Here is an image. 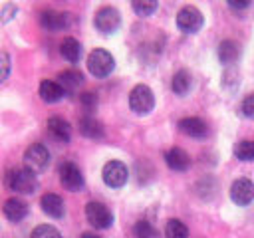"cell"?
<instances>
[{"instance_id":"obj_27","label":"cell","mask_w":254,"mask_h":238,"mask_svg":"<svg viewBox=\"0 0 254 238\" xmlns=\"http://www.w3.org/2000/svg\"><path fill=\"white\" fill-rule=\"evenodd\" d=\"M131 8L139 14V16H151L157 10V2L155 0H135L131 4Z\"/></svg>"},{"instance_id":"obj_32","label":"cell","mask_w":254,"mask_h":238,"mask_svg":"<svg viewBox=\"0 0 254 238\" xmlns=\"http://www.w3.org/2000/svg\"><path fill=\"white\" fill-rule=\"evenodd\" d=\"M228 6L234 8V10H242V8H248L250 6V0H230Z\"/></svg>"},{"instance_id":"obj_6","label":"cell","mask_w":254,"mask_h":238,"mask_svg":"<svg viewBox=\"0 0 254 238\" xmlns=\"http://www.w3.org/2000/svg\"><path fill=\"white\" fill-rule=\"evenodd\" d=\"M202 22H204V18H202L200 10L194 8V6H183V8L179 10V14H177V26H179V30L185 32V34H194V32H198V30L202 28Z\"/></svg>"},{"instance_id":"obj_13","label":"cell","mask_w":254,"mask_h":238,"mask_svg":"<svg viewBox=\"0 0 254 238\" xmlns=\"http://www.w3.org/2000/svg\"><path fill=\"white\" fill-rule=\"evenodd\" d=\"M48 133L52 139H56L58 143H67L71 139V127L65 119L62 117H50L48 119Z\"/></svg>"},{"instance_id":"obj_21","label":"cell","mask_w":254,"mask_h":238,"mask_svg":"<svg viewBox=\"0 0 254 238\" xmlns=\"http://www.w3.org/2000/svg\"><path fill=\"white\" fill-rule=\"evenodd\" d=\"M60 52H62V56H64L69 63H75V61H79V58H81V44H79L75 38H65V40L62 42V46H60Z\"/></svg>"},{"instance_id":"obj_1","label":"cell","mask_w":254,"mask_h":238,"mask_svg":"<svg viewBox=\"0 0 254 238\" xmlns=\"http://www.w3.org/2000/svg\"><path fill=\"white\" fill-rule=\"evenodd\" d=\"M6 186L18 194H32L38 188V178L28 169H12L6 175Z\"/></svg>"},{"instance_id":"obj_30","label":"cell","mask_w":254,"mask_h":238,"mask_svg":"<svg viewBox=\"0 0 254 238\" xmlns=\"http://www.w3.org/2000/svg\"><path fill=\"white\" fill-rule=\"evenodd\" d=\"M242 113L246 117L254 119V93H250V95L244 97V101H242Z\"/></svg>"},{"instance_id":"obj_31","label":"cell","mask_w":254,"mask_h":238,"mask_svg":"<svg viewBox=\"0 0 254 238\" xmlns=\"http://www.w3.org/2000/svg\"><path fill=\"white\" fill-rule=\"evenodd\" d=\"M16 12H18V8H16L14 4H6V6L2 8V12H0V20H2V22H8L12 16H16Z\"/></svg>"},{"instance_id":"obj_14","label":"cell","mask_w":254,"mask_h":238,"mask_svg":"<svg viewBox=\"0 0 254 238\" xmlns=\"http://www.w3.org/2000/svg\"><path fill=\"white\" fill-rule=\"evenodd\" d=\"M240 58V44L234 40H222L218 44V60L224 65H234Z\"/></svg>"},{"instance_id":"obj_33","label":"cell","mask_w":254,"mask_h":238,"mask_svg":"<svg viewBox=\"0 0 254 238\" xmlns=\"http://www.w3.org/2000/svg\"><path fill=\"white\" fill-rule=\"evenodd\" d=\"M81 238H101V236H97V234H93V232H83Z\"/></svg>"},{"instance_id":"obj_29","label":"cell","mask_w":254,"mask_h":238,"mask_svg":"<svg viewBox=\"0 0 254 238\" xmlns=\"http://www.w3.org/2000/svg\"><path fill=\"white\" fill-rule=\"evenodd\" d=\"M12 61H10V56L6 54V52H0V83L2 81H6V77L10 75V65Z\"/></svg>"},{"instance_id":"obj_17","label":"cell","mask_w":254,"mask_h":238,"mask_svg":"<svg viewBox=\"0 0 254 238\" xmlns=\"http://www.w3.org/2000/svg\"><path fill=\"white\" fill-rule=\"evenodd\" d=\"M4 210V216L10 220V222H20L22 218H26L28 214V204L20 198H8L2 206Z\"/></svg>"},{"instance_id":"obj_5","label":"cell","mask_w":254,"mask_h":238,"mask_svg":"<svg viewBox=\"0 0 254 238\" xmlns=\"http://www.w3.org/2000/svg\"><path fill=\"white\" fill-rule=\"evenodd\" d=\"M85 218H87V222L93 226V228H97V230H105V228H109L111 224H113V214H111V210L103 204V202H87L85 204Z\"/></svg>"},{"instance_id":"obj_9","label":"cell","mask_w":254,"mask_h":238,"mask_svg":"<svg viewBox=\"0 0 254 238\" xmlns=\"http://www.w3.org/2000/svg\"><path fill=\"white\" fill-rule=\"evenodd\" d=\"M60 182L64 184V188H67L71 192L81 190L83 188V175H81L79 167L73 163H64L60 167Z\"/></svg>"},{"instance_id":"obj_20","label":"cell","mask_w":254,"mask_h":238,"mask_svg":"<svg viewBox=\"0 0 254 238\" xmlns=\"http://www.w3.org/2000/svg\"><path fill=\"white\" fill-rule=\"evenodd\" d=\"M58 83L64 87L65 93H71V91H77L83 83V75L75 69H65L58 75Z\"/></svg>"},{"instance_id":"obj_28","label":"cell","mask_w":254,"mask_h":238,"mask_svg":"<svg viewBox=\"0 0 254 238\" xmlns=\"http://www.w3.org/2000/svg\"><path fill=\"white\" fill-rule=\"evenodd\" d=\"M79 101H81V107H83L85 111H93V109L97 107V95L91 93V91L81 93V95H79Z\"/></svg>"},{"instance_id":"obj_4","label":"cell","mask_w":254,"mask_h":238,"mask_svg":"<svg viewBox=\"0 0 254 238\" xmlns=\"http://www.w3.org/2000/svg\"><path fill=\"white\" fill-rule=\"evenodd\" d=\"M48 165H50L48 147L42 145V143H32L24 153V169H28V171H32L36 175V173L46 171Z\"/></svg>"},{"instance_id":"obj_8","label":"cell","mask_w":254,"mask_h":238,"mask_svg":"<svg viewBox=\"0 0 254 238\" xmlns=\"http://www.w3.org/2000/svg\"><path fill=\"white\" fill-rule=\"evenodd\" d=\"M101 177H103V182L111 188H121L125 182H127V177H129V171L127 167L121 163V161H109L105 163L103 171H101Z\"/></svg>"},{"instance_id":"obj_24","label":"cell","mask_w":254,"mask_h":238,"mask_svg":"<svg viewBox=\"0 0 254 238\" xmlns=\"http://www.w3.org/2000/svg\"><path fill=\"white\" fill-rule=\"evenodd\" d=\"M133 234H135V238H159V232H157L155 226H153L151 222H147V220L135 222Z\"/></svg>"},{"instance_id":"obj_16","label":"cell","mask_w":254,"mask_h":238,"mask_svg":"<svg viewBox=\"0 0 254 238\" xmlns=\"http://www.w3.org/2000/svg\"><path fill=\"white\" fill-rule=\"evenodd\" d=\"M165 163L173 171H187L190 167V157L181 147H173V149H169L165 153Z\"/></svg>"},{"instance_id":"obj_3","label":"cell","mask_w":254,"mask_h":238,"mask_svg":"<svg viewBox=\"0 0 254 238\" xmlns=\"http://www.w3.org/2000/svg\"><path fill=\"white\" fill-rule=\"evenodd\" d=\"M115 67V60L107 50H93L87 56V69L93 77H107Z\"/></svg>"},{"instance_id":"obj_23","label":"cell","mask_w":254,"mask_h":238,"mask_svg":"<svg viewBox=\"0 0 254 238\" xmlns=\"http://www.w3.org/2000/svg\"><path fill=\"white\" fill-rule=\"evenodd\" d=\"M189 236V228L185 226V222H181L179 218H171L165 226V238H187Z\"/></svg>"},{"instance_id":"obj_7","label":"cell","mask_w":254,"mask_h":238,"mask_svg":"<svg viewBox=\"0 0 254 238\" xmlns=\"http://www.w3.org/2000/svg\"><path fill=\"white\" fill-rule=\"evenodd\" d=\"M93 24L101 34H113L121 26V14L113 6H103L95 12Z\"/></svg>"},{"instance_id":"obj_12","label":"cell","mask_w":254,"mask_h":238,"mask_svg":"<svg viewBox=\"0 0 254 238\" xmlns=\"http://www.w3.org/2000/svg\"><path fill=\"white\" fill-rule=\"evenodd\" d=\"M179 129H181V133H185V135H189L192 139H202V137L208 135L206 123L202 119H198V117H185V119H181L179 121Z\"/></svg>"},{"instance_id":"obj_15","label":"cell","mask_w":254,"mask_h":238,"mask_svg":"<svg viewBox=\"0 0 254 238\" xmlns=\"http://www.w3.org/2000/svg\"><path fill=\"white\" fill-rule=\"evenodd\" d=\"M40 206H42V210H44L48 216H52V218H62L64 212H65V206H64L62 196H60V194H54V192L44 194L42 200H40Z\"/></svg>"},{"instance_id":"obj_26","label":"cell","mask_w":254,"mask_h":238,"mask_svg":"<svg viewBox=\"0 0 254 238\" xmlns=\"http://www.w3.org/2000/svg\"><path fill=\"white\" fill-rule=\"evenodd\" d=\"M30 238H62V234H60V230L54 228L52 224H40V226H36V228L32 230Z\"/></svg>"},{"instance_id":"obj_18","label":"cell","mask_w":254,"mask_h":238,"mask_svg":"<svg viewBox=\"0 0 254 238\" xmlns=\"http://www.w3.org/2000/svg\"><path fill=\"white\" fill-rule=\"evenodd\" d=\"M38 93H40V97H42L46 103H56V101H60V99L65 95L64 87H62L58 81H52V79H44V81L40 83Z\"/></svg>"},{"instance_id":"obj_19","label":"cell","mask_w":254,"mask_h":238,"mask_svg":"<svg viewBox=\"0 0 254 238\" xmlns=\"http://www.w3.org/2000/svg\"><path fill=\"white\" fill-rule=\"evenodd\" d=\"M79 133L83 137H87V139H103L105 129H103V125L95 117L85 115V117L79 119Z\"/></svg>"},{"instance_id":"obj_2","label":"cell","mask_w":254,"mask_h":238,"mask_svg":"<svg viewBox=\"0 0 254 238\" xmlns=\"http://www.w3.org/2000/svg\"><path fill=\"white\" fill-rule=\"evenodd\" d=\"M129 107H131V111L137 113V115H147V113H151L153 107H155V95H153L151 87L145 85V83L135 85V87L131 89V93H129Z\"/></svg>"},{"instance_id":"obj_25","label":"cell","mask_w":254,"mask_h":238,"mask_svg":"<svg viewBox=\"0 0 254 238\" xmlns=\"http://www.w3.org/2000/svg\"><path fill=\"white\" fill-rule=\"evenodd\" d=\"M234 155L240 161H254V141H240L234 147Z\"/></svg>"},{"instance_id":"obj_11","label":"cell","mask_w":254,"mask_h":238,"mask_svg":"<svg viewBox=\"0 0 254 238\" xmlns=\"http://www.w3.org/2000/svg\"><path fill=\"white\" fill-rule=\"evenodd\" d=\"M71 22V14L67 12H58V10H46L40 14V24L42 28L50 30V32H60L64 28H67Z\"/></svg>"},{"instance_id":"obj_10","label":"cell","mask_w":254,"mask_h":238,"mask_svg":"<svg viewBox=\"0 0 254 238\" xmlns=\"http://www.w3.org/2000/svg\"><path fill=\"white\" fill-rule=\"evenodd\" d=\"M230 198L238 206H248L254 200V182L250 178H236L230 186Z\"/></svg>"},{"instance_id":"obj_22","label":"cell","mask_w":254,"mask_h":238,"mask_svg":"<svg viewBox=\"0 0 254 238\" xmlns=\"http://www.w3.org/2000/svg\"><path fill=\"white\" fill-rule=\"evenodd\" d=\"M190 83H192V79H190V73H189L187 69H179V71L173 75L171 87H173V91H175L177 95H185V93H189V89H190Z\"/></svg>"}]
</instances>
